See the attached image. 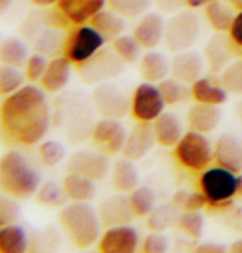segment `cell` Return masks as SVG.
Here are the masks:
<instances>
[{"instance_id": "obj_20", "label": "cell", "mask_w": 242, "mask_h": 253, "mask_svg": "<svg viewBox=\"0 0 242 253\" xmlns=\"http://www.w3.org/2000/svg\"><path fill=\"white\" fill-rule=\"evenodd\" d=\"M221 117H223V112H221L219 105L196 102L188 110V125L191 126V130L209 133L214 128H218Z\"/></svg>"}, {"instance_id": "obj_4", "label": "cell", "mask_w": 242, "mask_h": 253, "mask_svg": "<svg viewBox=\"0 0 242 253\" xmlns=\"http://www.w3.org/2000/svg\"><path fill=\"white\" fill-rule=\"evenodd\" d=\"M239 176L224 166L204 169L199 176V189L208 197L211 209H226L233 204V197L238 196Z\"/></svg>"}, {"instance_id": "obj_7", "label": "cell", "mask_w": 242, "mask_h": 253, "mask_svg": "<svg viewBox=\"0 0 242 253\" xmlns=\"http://www.w3.org/2000/svg\"><path fill=\"white\" fill-rule=\"evenodd\" d=\"M107 42L93 25H79L68 35L64 44V56L73 64H83L104 48Z\"/></svg>"}, {"instance_id": "obj_53", "label": "cell", "mask_w": 242, "mask_h": 253, "mask_svg": "<svg viewBox=\"0 0 242 253\" xmlns=\"http://www.w3.org/2000/svg\"><path fill=\"white\" fill-rule=\"evenodd\" d=\"M10 3H12V0H0V13H3L10 7Z\"/></svg>"}, {"instance_id": "obj_34", "label": "cell", "mask_w": 242, "mask_h": 253, "mask_svg": "<svg viewBox=\"0 0 242 253\" xmlns=\"http://www.w3.org/2000/svg\"><path fill=\"white\" fill-rule=\"evenodd\" d=\"M68 196L64 192L63 184L59 186L53 181H48L43 186H40L37 191V202L38 204L48 206V207H63L68 204Z\"/></svg>"}, {"instance_id": "obj_41", "label": "cell", "mask_w": 242, "mask_h": 253, "mask_svg": "<svg viewBox=\"0 0 242 253\" xmlns=\"http://www.w3.org/2000/svg\"><path fill=\"white\" fill-rule=\"evenodd\" d=\"M64 155H66V148H64L63 143H59L56 140H48L40 145V158L49 168L61 163Z\"/></svg>"}, {"instance_id": "obj_22", "label": "cell", "mask_w": 242, "mask_h": 253, "mask_svg": "<svg viewBox=\"0 0 242 253\" xmlns=\"http://www.w3.org/2000/svg\"><path fill=\"white\" fill-rule=\"evenodd\" d=\"M231 42L223 33H218L208 42L204 48V59L211 71H214V73L223 71L226 66L233 61L234 53H233V46H231Z\"/></svg>"}, {"instance_id": "obj_13", "label": "cell", "mask_w": 242, "mask_h": 253, "mask_svg": "<svg viewBox=\"0 0 242 253\" xmlns=\"http://www.w3.org/2000/svg\"><path fill=\"white\" fill-rule=\"evenodd\" d=\"M99 219L102 222V227H117V225H127L134 220L135 211L130 202V197L125 196L124 192H119L117 196L107 197L99 204L97 209Z\"/></svg>"}, {"instance_id": "obj_50", "label": "cell", "mask_w": 242, "mask_h": 253, "mask_svg": "<svg viewBox=\"0 0 242 253\" xmlns=\"http://www.w3.org/2000/svg\"><path fill=\"white\" fill-rule=\"evenodd\" d=\"M211 2H214V0H186V5L190 8H199V7H206Z\"/></svg>"}, {"instance_id": "obj_12", "label": "cell", "mask_w": 242, "mask_h": 253, "mask_svg": "<svg viewBox=\"0 0 242 253\" xmlns=\"http://www.w3.org/2000/svg\"><path fill=\"white\" fill-rule=\"evenodd\" d=\"M66 168L68 173H78L94 181H100L109 173V160L107 155L99 150H79L69 156Z\"/></svg>"}, {"instance_id": "obj_44", "label": "cell", "mask_w": 242, "mask_h": 253, "mask_svg": "<svg viewBox=\"0 0 242 253\" xmlns=\"http://www.w3.org/2000/svg\"><path fill=\"white\" fill-rule=\"evenodd\" d=\"M168 237L163 235L161 232H153V234L145 237L142 250L145 253H165L168 250Z\"/></svg>"}, {"instance_id": "obj_16", "label": "cell", "mask_w": 242, "mask_h": 253, "mask_svg": "<svg viewBox=\"0 0 242 253\" xmlns=\"http://www.w3.org/2000/svg\"><path fill=\"white\" fill-rule=\"evenodd\" d=\"M214 160L236 174L242 173V136L234 133H223L216 140Z\"/></svg>"}, {"instance_id": "obj_8", "label": "cell", "mask_w": 242, "mask_h": 253, "mask_svg": "<svg viewBox=\"0 0 242 253\" xmlns=\"http://www.w3.org/2000/svg\"><path fill=\"white\" fill-rule=\"evenodd\" d=\"M124 61L112 49L102 48L86 63L79 64V76L86 84H100L107 83L119 76L124 69Z\"/></svg>"}, {"instance_id": "obj_35", "label": "cell", "mask_w": 242, "mask_h": 253, "mask_svg": "<svg viewBox=\"0 0 242 253\" xmlns=\"http://www.w3.org/2000/svg\"><path fill=\"white\" fill-rule=\"evenodd\" d=\"M114 51L119 54V58L122 59L125 64H132L140 58V43L135 40V37H129V35H120L112 42Z\"/></svg>"}, {"instance_id": "obj_40", "label": "cell", "mask_w": 242, "mask_h": 253, "mask_svg": "<svg viewBox=\"0 0 242 253\" xmlns=\"http://www.w3.org/2000/svg\"><path fill=\"white\" fill-rule=\"evenodd\" d=\"M178 227L188 237L198 240L201 239V235H203L204 219H203V215L199 214V211H183L180 215Z\"/></svg>"}, {"instance_id": "obj_25", "label": "cell", "mask_w": 242, "mask_h": 253, "mask_svg": "<svg viewBox=\"0 0 242 253\" xmlns=\"http://www.w3.org/2000/svg\"><path fill=\"white\" fill-rule=\"evenodd\" d=\"M228 94L229 92L223 84H216L209 78H199L191 84V97L194 99V102L223 105L228 100Z\"/></svg>"}, {"instance_id": "obj_24", "label": "cell", "mask_w": 242, "mask_h": 253, "mask_svg": "<svg viewBox=\"0 0 242 253\" xmlns=\"http://www.w3.org/2000/svg\"><path fill=\"white\" fill-rule=\"evenodd\" d=\"M140 176L137 166L134 165V160L120 158L115 161L112 168V186L117 192H124V194H130L135 188H139Z\"/></svg>"}, {"instance_id": "obj_6", "label": "cell", "mask_w": 242, "mask_h": 253, "mask_svg": "<svg viewBox=\"0 0 242 253\" xmlns=\"http://www.w3.org/2000/svg\"><path fill=\"white\" fill-rule=\"evenodd\" d=\"M201 33L199 17L194 12H180L173 15L165 28V44L170 51L180 53L190 49L198 42Z\"/></svg>"}, {"instance_id": "obj_49", "label": "cell", "mask_w": 242, "mask_h": 253, "mask_svg": "<svg viewBox=\"0 0 242 253\" xmlns=\"http://www.w3.org/2000/svg\"><path fill=\"white\" fill-rule=\"evenodd\" d=\"M188 194L190 192L188 191H185V189H180V191H176L173 197H171V202H173L175 206H178L181 211H183V207H185V202L186 199H188Z\"/></svg>"}, {"instance_id": "obj_27", "label": "cell", "mask_w": 242, "mask_h": 253, "mask_svg": "<svg viewBox=\"0 0 242 253\" xmlns=\"http://www.w3.org/2000/svg\"><path fill=\"white\" fill-rule=\"evenodd\" d=\"M97 32L102 35L105 40H114L124 35L125 30V22L124 17L120 13H117L115 10H100L99 13H96L89 22Z\"/></svg>"}, {"instance_id": "obj_36", "label": "cell", "mask_w": 242, "mask_h": 253, "mask_svg": "<svg viewBox=\"0 0 242 253\" xmlns=\"http://www.w3.org/2000/svg\"><path fill=\"white\" fill-rule=\"evenodd\" d=\"M129 197L135 211V215H139V217L148 215L150 212L153 211L155 201H157V196H155V192L150 189L148 186H139V188H135L130 192Z\"/></svg>"}, {"instance_id": "obj_56", "label": "cell", "mask_w": 242, "mask_h": 253, "mask_svg": "<svg viewBox=\"0 0 242 253\" xmlns=\"http://www.w3.org/2000/svg\"><path fill=\"white\" fill-rule=\"evenodd\" d=\"M0 230H2V229H0Z\"/></svg>"}, {"instance_id": "obj_23", "label": "cell", "mask_w": 242, "mask_h": 253, "mask_svg": "<svg viewBox=\"0 0 242 253\" xmlns=\"http://www.w3.org/2000/svg\"><path fill=\"white\" fill-rule=\"evenodd\" d=\"M153 130L157 136V143L166 148H175L180 138L183 136V125H181L178 115L171 112H163L153 120Z\"/></svg>"}, {"instance_id": "obj_19", "label": "cell", "mask_w": 242, "mask_h": 253, "mask_svg": "<svg viewBox=\"0 0 242 253\" xmlns=\"http://www.w3.org/2000/svg\"><path fill=\"white\" fill-rule=\"evenodd\" d=\"M107 0H58L56 7L66 15L69 23L83 25L91 22L96 13L104 8Z\"/></svg>"}, {"instance_id": "obj_2", "label": "cell", "mask_w": 242, "mask_h": 253, "mask_svg": "<svg viewBox=\"0 0 242 253\" xmlns=\"http://www.w3.org/2000/svg\"><path fill=\"white\" fill-rule=\"evenodd\" d=\"M42 176L17 150L7 151L0 158V188L15 199H28L37 194Z\"/></svg>"}, {"instance_id": "obj_45", "label": "cell", "mask_w": 242, "mask_h": 253, "mask_svg": "<svg viewBox=\"0 0 242 253\" xmlns=\"http://www.w3.org/2000/svg\"><path fill=\"white\" fill-rule=\"evenodd\" d=\"M206 206H208V197L204 196V192L194 191L188 194V199L185 202L183 211H201V209H204Z\"/></svg>"}, {"instance_id": "obj_43", "label": "cell", "mask_w": 242, "mask_h": 253, "mask_svg": "<svg viewBox=\"0 0 242 253\" xmlns=\"http://www.w3.org/2000/svg\"><path fill=\"white\" fill-rule=\"evenodd\" d=\"M48 59L45 58V54L42 53H35L28 58L27 64H25V76L30 83H38L42 81L45 71L48 68Z\"/></svg>"}, {"instance_id": "obj_9", "label": "cell", "mask_w": 242, "mask_h": 253, "mask_svg": "<svg viewBox=\"0 0 242 253\" xmlns=\"http://www.w3.org/2000/svg\"><path fill=\"white\" fill-rule=\"evenodd\" d=\"M165 99L158 85L153 83H142L132 94L130 114L139 122H153L165 112Z\"/></svg>"}, {"instance_id": "obj_37", "label": "cell", "mask_w": 242, "mask_h": 253, "mask_svg": "<svg viewBox=\"0 0 242 253\" xmlns=\"http://www.w3.org/2000/svg\"><path fill=\"white\" fill-rule=\"evenodd\" d=\"M27 76L20 71L17 66L3 64L0 68V95H10L23 87V81Z\"/></svg>"}, {"instance_id": "obj_39", "label": "cell", "mask_w": 242, "mask_h": 253, "mask_svg": "<svg viewBox=\"0 0 242 253\" xmlns=\"http://www.w3.org/2000/svg\"><path fill=\"white\" fill-rule=\"evenodd\" d=\"M153 0H107L110 8L122 15L124 18H135L147 13Z\"/></svg>"}, {"instance_id": "obj_10", "label": "cell", "mask_w": 242, "mask_h": 253, "mask_svg": "<svg viewBox=\"0 0 242 253\" xmlns=\"http://www.w3.org/2000/svg\"><path fill=\"white\" fill-rule=\"evenodd\" d=\"M96 110L105 119H122L130 112L132 99L112 83H100L93 92Z\"/></svg>"}, {"instance_id": "obj_38", "label": "cell", "mask_w": 242, "mask_h": 253, "mask_svg": "<svg viewBox=\"0 0 242 253\" xmlns=\"http://www.w3.org/2000/svg\"><path fill=\"white\" fill-rule=\"evenodd\" d=\"M221 84L233 95H242V59L231 61L221 73Z\"/></svg>"}, {"instance_id": "obj_52", "label": "cell", "mask_w": 242, "mask_h": 253, "mask_svg": "<svg viewBox=\"0 0 242 253\" xmlns=\"http://www.w3.org/2000/svg\"><path fill=\"white\" fill-rule=\"evenodd\" d=\"M233 253H242V239L239 240H236L233 245H231V249H229Z\"/></svg>"}, {"instance_id": "obj_21", "label": "cell", "mask_w": 242, "mask_h": 253, "mask_svg": "<svg viewBox=\"0 0 242 253\" xmlns=\"http://www.w3.org/2000/svg\"><path fill=\"white\" fill-rule=\"evenodd\" d=\"M71 61L66 56L53 58L42 78V87L47 92H59L68 85L71 79Z\"/></svg>"}, {"instance_id": "obj_51", "label": "cell", "mask_w": 242, "mask_h": 253, "mask_svg": "<svg viewBox=\"0 0 242 253\" xmlns=\"http://www.w3.org/2000/svg\"><path fill=\"white\" fill-rule=\"evenodd\" d=\"M33 5H37V7H51L58 2V0H30Z\"/></svg>"}, {"instance_id": "obj_42", "label": "cell", "mask_w": 242, "mask_h": 253, "mask_svg": "<svg viewBox=\"0 0 242 253\" xmlns=\"http://www.w3.org/2000/svg\"><path fill=\"white\" fill-rule=\"evenodd\" d=\"M20 217V206L12 196H0V227L12 225Z\"/></svg>"}, {"instance_id": "obj_32", "label": "cell", "mask_w": 242, "mask_h": 253, "mask_svg": "<svg viewBox=\"0 0 242 253\" xmlns=\"http://www.w3.org/2000/svg\"><path fill=\"white\" fill-rule=\"evenodd\" d=\"M28 49L18 38H7L0 43V61L8 66L23 68L28 61Z\"/></svg>"}, {"instance_id": "obj_31", "label": "cell", "mask_w": 242, "mask_h": 253, "mask_svg": "<svg viewBox=\"0 0 242 253\" xmlns=\"http://www.w3.org/2000/svg\"><path fill=\"white\" fill-rule=\"evenodd\" d=\"M28 250V237L23 227L5 225L0 230V253H23Z\"/></svg>"}, {"instance_id": "obj_3", "label": "cell", "mask_w": 242, "mask_h": 253, "mask_svg": "<svg viewBox=\"0 0 242 253\" xmlns=\"http://www.w3.org/2000/svg\"><path fill=\"white\" fill-rule=\"evenodd\" d=\"M59 225L78 249H89L100 239L102 222L89 202H69L59 212Z\"/></svg>"}, {"instance_id": "obj_14", "label": "cell", "mask_w": 242, "mask_h": 253, "mask_svg": "<svg viewBox=\"0 0 242 253\" xmlns=\"http://www.w3.org/2000/svg\"><path fill=\"white\" fill-rule=\"evenodd\" d=\"M99 250L102 253H134L139 249V234L134 227H109L99 239Z\"/></svg>"}, {"instance_id": "obj_1", "label": "cell", "mask_w": 242, "mask_h": 253, "mask_svg": "<svg viewBox=\"0 0 242 253\" xmlns=\"http://www.w3.org/2000/svg\"><path fill=\"white\" fill-rule=\"evenodd\" d=\"M51 122L45 89L28 84L7 95L0 107V130L5 140L32 146L43 140Z\"/></svg>"}, {"instance_id": "obj_46", "label": "cell", "mask_w": 242, "mask_h": 253, "mask_svg": "<svg viewBox=\"0 0 242 253\" xmlns=\"http://www.w3.org/2000/svg\"><path fill=\"white\" fill-rule=\"evenodd\" d=\"M229 38L233 40L236 46L242 48V10H239V13H236L233 20V25L229 28Z\"/></svg>"}, {"instance_id": "obj_5", "label": "cell", "mask_w": 242, "mask_h": 253, "mask_svg": "<svg viewBox=\"0 0 242 253\" xmlns=\"http://www.w3.org/2000/svg\"><path fill=\"white\" fill-rule=\"evenodd\" d=\"M176 161L186 169L204 171L213 161L214 148L204 133L190 130L183 133L178 143L175 145Z\"/></svg>"}, {"instance_id": "obj_28", "label": "cell", "mask_w": 242, "mask_h": 253, "mask_svg": "<svg viewBox=\"0 0 242 253\" xmlns=\"http://www.w3.org/2000/svg\"><path fill=\"white\" fill-rule=\"evenodd\" d=\"M140 74L147 83H160L170 74V63L165 54L148 51L140 58Z\"/></svg>"}, {"instance_id": "obj_33", "label": "cell", "mask_w": 242, "mask_h": 253, "mask_svg": "<svg viewBox=\"0 0 242 253\" xmlns=\"http://www.w3.org/2000/svg\"><path fill=\"white\" fill-rule=\"evenodd\" d=\"M158 87L161 90V95H163L166 105H175V104L183 102L191 94V89H188V84L181 83L180 79L173 78V76L160 81Z\"/></svg>"}, {"instance_id": "obj_15", "label": "cell", "mask_w": 242, "mask_h": 253, "mask_svg": "<svg viewBox=\"0 0 242 253\" xmlns=\"http://www.w3.org/2000/svg\"><path fill=\"white\" fill-rule=\"evenodd\" d=\"M155 143H157V136H155L153 124L137 122L134 125V128L127 133L122 153L127 158L137 161L140 158H144L153 148Z\"/></svg>"}, {"instance_id": "obj_17", "label": "cell", "mask_w": 242, "mask_h": 253, "mask_svg": "<svg viewBox=\"0 0 242 253\" xmlns=\"http://www.w3.org/2000/svg\"><path fill=\"white\" fill-rule=\"evenodd\" d=\"M166 23L158 13H144L134 28V37L142 48L153 49L165 40Z\"/></svg>"}, {"instance_id": "obj_11", "label": "cell", "mask_w": 242, "mask_h": 253, "mask_svg": "<svg viewBox=\"0 0 242 253\" xmlns=\"http://www.w3.org/2000/svg\"><path fill=\"white\" fill-rule=\"evenodd\" d=\"M93 141L96 148L105 155H115L124 150L127 131L119 119H105L102 117L93 128Z\"/></svg>"}, {"instance_id": "obj_55", "label": "cell", "mask_w": 242, "mask_h": 253, "mask_svg": "<svg viewBox=\"0 0 242 253\" xmlns=\"http://www.w3.org/2000/svg\"><path fill=\"white\" fill-rule=\"evenodd\" d=\"M238 196L242 197V173H241V176L238 178Z\"/></svg>"}, {"instance_id": "obj_29", "label": "cell", "mask_w": 242, "mask_h": 253, "mask_svg": "<svg viewBox=\"0 0 242 253\" xmlns=\"http://www.w3.org/2000/svg\"><path fill=\"white\" fill-rule=\"evenodd\" d=\"M204 15H206L208 23L211 25V28L218 33L229 32L231 25H233V20L236 17L233 5L228 2H221V0H214V2L206 5Z\"/></svg>"}, {"instance_id": "obj_26", "label": "cell", "mask_w": 242, "mask_h": 253, "mask_svg": "<svg viewBox=\"0 0 242 253\" xmlns=\"http://www.w3.org/2000/svg\"><path fill=\"white\" fill-rule=\"evenodd\" d=\"M63 188L73 202H89L96 196V181L78 173H69L63 179Z\"/></svg>"}, {"instance_id": "obj_48", "label": "cell", "mask_w": 242, "mask_h": 253, "mask_svg": "<svg viewBox=\"0 0 242 253\" xmlns=\"http://www.w3.org/2000/svg\"><path fill=\"white\" fill-rule=\"evenodd\" d=\"M196 252L198 253H223L226 252V249L223 245H218V244H201L196 247Z\"/></svg>"}, {"instance_id": "obj_18", "label": "cell", "mask_w": 242, "mask_h": 253, "mask_svg": "<svg viewBox=\"0 0 242 253\" xmlns=\"http://www.w3.org/2000/svg\"><path fill=\"white\" fill-rule=\"evenodd\" d=\"M203 71L204 59L193 51H180L170 63L171 76L186 84H193L194 81L203 78Z\"/></svg>"}, {"instance_id": "obj_47", "label": "cell", "mask_w": 242, "mask_h": 253, "mask_svg": "<svg viewBox=\"0 0 242 253\" xmlns=\"http://www.w3.org/2000/svg\"><path fill=\"white\" fill-rule=\"evenodd\" d=\"M157 5L160 10H163V12L173 13L176 10H180L183 5H186V0H157Z\"/></svg>"}, {"instance_id": "obj_30", "label": "cell", "mask_w": 242, "mask_h": 253, "mask_svg": "<svg viewBox=\"0 0 242 253\" xmlns=\"http://www.w3.org/2000/svg\"><path fill=\"white\" fill-rule=\"evenodd\" d=\"M181 209L178 206H175L173 202L171 204H161V206H155L153 211L147 215V225L150 230L153 232H163L170 227H173L175 224H178L180 215H181Z\"/></svg>"}, {"instance_id": "obj_54", "label": "cell", "mask_w": 242, "mask_h": 253, "mask_svg": "<svg viewBox=\"0 0 242 253\" xmlns=\"http://www.w3.org/2000/svg\"><path fill=\"white\" fill-rule=\"evenodd\" d=\"M226 2L233 5L234 8H239V10H242V0H226Z\"/></svg>"}]
</instances>
